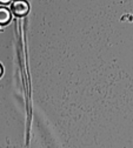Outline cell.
<instances>
[{
  "instance_id": "6da1fadb",
  "label": "cell",
  "mask_w": 133,
  "mask_h": 148,
  "mask_svg": "<svg viewBox=\"0 0 133 148\" xmlns=\"http://www.w3.org/2000/svg\"><path fill=\"white\" fill-rule=\"evenodd\" d=\"M27 11H28V5L24 0H17V1L12 4V12L18 16L26 14Z\"/></svg>"
},
{
  "instance_id": "7a4b0ae2",
  "label": "cell",
  "mask_w": 133,
  "mask_h": 148,
  "mask_svg": "<svg viewBox=\"0 0 133 148\" xmlns=\"http://www.w3.org/2000/svg\"><path fill=\"white\" fill-rule=\"evenodd\" d=\"M11 18V14L8 12V10L6 8H0V24H6L8 23Z\"/></svg>"
},
{
  "instance_id": "3957f363",
  "label": "cell",
  "mask_w": 133,
  "mask_h": 148,
  "mask_svg": "<svg viewBox=\"0 0 133 148\" xmlns=\"http://www.w3.org/2000/svg\"><path fill=\"white\" fill-rule=\"evenodd\" d=\"M10 1H11V0H0V3H3V4H7Z\"/></svg>"
},
{
  "instance_id": "277c9868",
  "label": "cell",
  "mask_w": 133,
  "mask_h": 148,
  "mask_svg": "<svg viewBox=\"0 0 133 148\" xmlns=\"http://www.w3.org/2000/svg\"><path fill=\"white\" fill-rule=\"evenodd\" d=\"M1 72H3V68H1V66H0V75H1Z\"/></svg>"
}]
</instances>
